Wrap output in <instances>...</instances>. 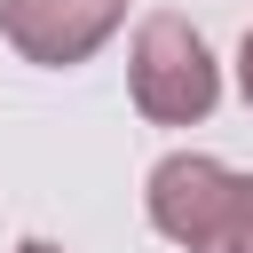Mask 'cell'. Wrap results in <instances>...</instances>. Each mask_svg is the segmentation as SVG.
<instances>
[{
  "label": "cell",
  "mask_w": 253,
  "mask_h": 253,
  "mask_svg": "<svg viewBox=\"0 0 253 253\" xmlns=\"http://www.w3.org/2000/svg\"><path fill=\"white\" fill-rule=\"evenodd\" d=\"M126 95L150 126H206L221 103V63H213L206 32L174 8L142 16L134 47H126Z\"/></svg>",
  "instance_id": "1"
},
{
  "label": "cell",
  "mask_w": 253,
  "mask_h": 253,
  "mask_svg": "<svg viewBox=\"0 0 253 253\" xmlns=\"http://www.w3.org/2000/svg\"><path fill=\"white\" fill-rule=\"evenodd\" d=\"M126 8L134 0H0V40L40 71H71L119 40Z\"/></svg>",
  "instance_id": "2"
},
{
  "label": "cell",
  "mask_w": 253,
  "mask_h": 253,
  "mask_svg": "<svg viewBox=\"0 0 253 253\" xmlns=\"http://www.w3.org/2000/svg\"><path fill=\"white\" fill-rule=\"evenodd\" d=\"M229 182H237V166H221L206 150H166L150 166V182H142V213H150V229L166 245L198 253L206 229H213V213H221V198H229Z\"/></svg>",
  "instance_id": "3"
},
{
  "label": "cell",
  "mask_w": 253,
  "mask_h": 253,
  "mask_svg": "<svg viewBox=\"0 0 253 253\" xmlns=\"http://www.w3.org/2000/svg\"><path fill=\"white\" fill-rule=\"evenodd\" d=\"M198 253H253V174L229 182V198H221V213H213Z\"/></svg>",
  "instance_id": "4"
},
{
  "label": "cell",
  "mask_w": 253,
  "mask_h": 253,
  "mask_svg": "<svg viewBox=\"0 0 253 253\" xmlns=\"http://www.w3.org/2000/svg\"><path fill=\"white\" fill-rule=\"evenodd\" d=\"M237 95H245V111H253V24H245V40H237Z\"/></svg>",
  "instance_id": "5"
},
{
  "label": "cell",
  "mask_w": 253,
  "mask_h": 253,
  "mask_svg": "<svg viewBox=\"0 0 253 253\" xmlns=\"http://www.w3.org/2000/svg\"><path fill=\"white\" fill-rule=\"evenodd\" d=\"M16 253H63V245H55V237H24Z\"/></svg>",
  "instance_id": "6"
}]
</instances>
